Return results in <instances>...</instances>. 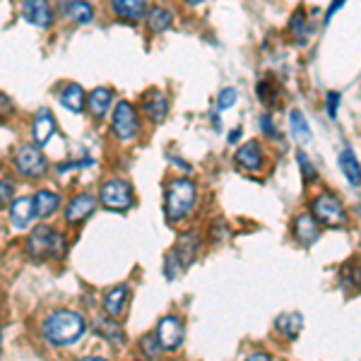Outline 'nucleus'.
Here are the masks:
<instances>
[{"instance_id":"nucleus-16","label":"nucleus","mask_w":361,"mask_h":361,"mask_svg":"<svg viewBox=\"0 0 361 361\" xmlns=\"http://www.w3.org/2000/svg\"><path fill=\"white\" fill-rule=\"evenodd\" d=\"M111 104H114V92L109 90V87H94V90L90 92V97H87V109H90V114L99 121L109 114Z\"/></svg>"},{"instance_id":"nucleus-42","label":"nucleus","mask_w":361,"mask_h":361,"mask_svg":"<svg viewBox=\"0 0 361 361\" xmlns=\"http://www.w3.org/2000/svg\"><path fill=\"white\" fill-rule=\"evenodd\" d=\"M185 3H188V5H200L202 0H185Z\"/></svg>"},{"instance_id":"nucleus-41","label":"nucleus","mask_w":361,"mask_h":361,"mask_svg":"<svg viewBox=\"0 0 361 361\" xmlns=\"http://www.w3.org/2000/svg\"><path fill=\"white\" fill-rule=\"evenodd\" d=\"M80 361H106V359H102V357H87V359H80Z\"/></svg>"},{"instance_id":"nucleus-28","label":"nucleus","mask_w":361,"mask_h":361,"mask_svg":"<svg viewBox=\"0 0 361 361\" xmlns=\"http://www.w3.org/2000/svg\"><path fill=\"white\" fill-rule=\"evenodd\" d=\"M171 20H173V15L169 13L166 8H161V5L152 8V10H149V15H147V25H149V29H152L154 34H159V32H164V29L171 27Z\"/></svg>"},{"instance_id":"nucleus-43","label":"nucleus","mask_w":361,"mask_h":361,"mask_svg":"<svg viewBox=\"0 0 361 361\" xmlns=\"http://www.w3.org/2000/svg\"><path fill=\"white\" fill-rule=\"evenodd\" d=\"M173 361H180V359H173Z\"/></svg>"},{"instance_id":"nucleus-35","label":"nucleus","mask_w":361,"mask_h":361,"mask_svg":"<svg viewBox=\"0 0 361 361\" xmlns=\"http://www.w3.org/2000/svg\"><path fill=\"white\" fill-rule=\"evenodd\" d=\"M337 106H340V94H337V92H328V116L330 118L337 116Z\"/></svg>"},{"instance_id":"nucleus-33","label":"nucleus","mask_w":361,"mask_h":361,"mask_svg":"<svg viewBox=\"0 0 361 361\" xmlns=\"http://www.w3.org/2000/svg\"><path fill=\"white\" fill-rule=\"evenodd\" d=\"M180 270H183V267H180V263L176 260V255L169 253V255H166V260H164V275H166L169 279H176Z\"/></svg>"},{"instance_id":"nucleus-34","label":"nucleus","mask_w":361,"mask_h":361,"mask_svg":"<svg viewBox=\"0 0 361 361\" xmlns=\"http://www.w3.org/2000/svg\"><path fill=\"white\" fill-rule=\"evenodd\" d=\"M260 130H263L267 137H275V140L279 137V130H277L275 126H272V116H270V114H263V116H260Z\"/></svg>"},{"instance_id":"nucleus-3","label":"nucleus","mask_w":361,"mask_h":361,"mask_svg":"<svg viewBox=\"0 0 361 361\" xmlns=\"http://www.w3.org/2000/svg\"><path fill=\"white\" fill-rule=\"evenodd\" d=\"M63 248H66V243H63V236L58 234V231L49 229V226H37V229L29 234L27 253L32 255V258H37V260L49 258V255H54V258H61Z\"/></svg>"},{"instance_id":"nucleus-37","label":"nucleus","mask_w":361,"mask_h":361,"mask_svg":"<svg viewBox=\"0 0 361 361\" xmlns=\"http://www.w3.org/2000/svg\"><path fill=\"white\" fill-rule=\"evenodd\" d=\"M92 159H82V161H75V164H61L58 166V171H73V169H82V166H90Z\"/></svg>"},{"instance_id":"nucleus-10","label":"nucleus","mask_w":361,"mask_h":361,"mask_svg":"<svg viewBox=\"0 0 361 361\" xmlns=\"http://www.w3.org/2000/svg\"><path fill=\"white\" fill-rule=\"evenodd\" d=\"M197 250H200V234L193 229V231H185V234L178 236V241H176V246H173L171 253L176 255L180 267L185 270V267L197 258Z\"/></svg>"},{"instance_id":"nucleus-40","label":"nucleus","mask_w":361,"mask_h":361,"mask_svg":"<svg viewBox=\"0 0 361 361\" xmlns=\"http://www.w3.org/2000/svg\"><path fill=\"white\" fill-rule=\"evenodd\" d=\"M238 137H241V130H234V133L229 135V142H236Z\"/></svg>"},{"instance_id":"nucleus-24","label":"nucleus","mask_w":361,"mask_h":361,"mask_svg":"<svg viewBox=\"0 0 361 361\" xmlns=\"http://www.w3.org/2000/svg\"><path fill=\"white\" fill-rule=\"evenodd\" d=\"M277 330L282 333L284 337H289V340H296L301 333V325H304V318H301V313H284V316L277 318Z\"/></svg>"},{"instance_id":"nucleus-17","label":"nucleus","mask_w":361,"mask_h":361,"mask_svg":"<svg viewBox=\"0 0 361 361\" xmlns=\"http://www.w3.org/2000/svg\"><path fill=\"white\" fill-rule=\"evenodd\" d=\"M111 10L121 20L137 22L147 13V0H111Z\"/></svg>"},{"instance_id":"nucleus-21","label":"nucleus","mask_w":361,"mask_h":361,"mask_svg":"<svg viewBox=\"0 0 361 361\" xmlns=\"http://www.w3.org/2000/svg\"><path fill=\"white\" fill-rule=\"evenodd\" d=\"M337 161H340V169L342 173H345V178L349 180L352 185H359L361 183V164L357 161V154L352 152L349 147H345L337 157Z\"/></svg>"},{"instance_id":"nucleus-5","label":"nucleus","mask_w":361,"mask_h":361,"mask_svg":"<svg viewBox=\"0 0 361 361\" xmlns=\"http://www.w3.org/2000/svg\"><path fill=\"white\" fill-rule=\"evenodd\" d=\"M99 200H102L104 207L116 209V212H123V209L133 205V190L126 180L111 178L99 188Z\"/></svg>"},{"instance_id":"nucleus-32","label":"nucleus","mask_w":361,"mask_h":361,"mask_svg":"<svg viewBox=\"0 0 361 361\" xmlns=\"http://www.w3.org/2000/svg\"><path fill=\"white\" fill-rule=\"evenodd\" d=\"M236 90H231V87H226V90L219 92V97H217V109L219 111H226V109H231L236 104Z\"/></svg>"},{"instance_id":"nucleus-7","label":"nucleus","mask_w":361,"mask_h":361,"mask_svg":"<svg viewBox=\"0 0 361 361\" xmlns=\"http://www.w3.org/2000/svg\"><path fill=\"white\" fill-rule=\"evenodd\" d=\"M15 169L27 178H39L46 173V159L39 145H22L15 154Z\"/></svg>"},{"instance_id":"nucleus-39","label":"nucleus","mask_w":361,"mask_h":361,"mask_svg":"<svg viewBox=\"0 0 361 361\" xmlns=\"http://www.w3.org/2000/svg\"><path fill=\"white\" fill-rule=\"evenodd\" d=\"M246 361H272V359H270V354H265V352H255V354H250Z\"/></svg>"},{"instance_id":"nucleus-2","label":"nucleus","mask_w":361,"mask_h":361,"mask_svg":"<svg viewBox=\"0 0 361 361\" xmlns=\"http://www.w3.org/2000/svg\"><path fill=\"white\" fill-rule=\"evenodd\" d=\"M195 205V183L188 178H173L166 183V200L164 212L169 222H178Z\"/></svg>"},{"instance_id":"nucleus-38","label":"nucleus","mask_w":361,"mask_h":361,"mask_svg":"<svg viewBox=\"0 0 361 361\" xmlns=\"http://www.w3.org/2000/svg\"><path fill=\"white\" fill-rule=\"evenodd\" d=\"M345 3H347V0H333V5H330V10H328V15H325V20H328V22L333 20V15H335L337 10H340Z\"/></svg>"},{"instance_id":"nucleus-11","label":"nucleus","mask_w":361,"mask_h":361,"mask_svg":"<svg viewBox=\"0 0 361 361\" xmlns=\"http://www.w3.org/2000/svg\"><path fill=\"white\" fill-rule=\"evenodd\" d=\"M142 109L152 123H161L169 114V99L164 97V92L159 90H149L147 94H142Z\"/></svg>"},{"instance_id":"nucleus-23","label":"nucleus","mask_w":361,"mask_h":361,"mask_svg":"<svg viewBox=\"0 0 361 361\" xmlns=\"http://www.w3.org/2000/svg\"><path fill=\"white\" fill-rule=\"evenodd\" d=\"M63 13L73 22H78V25H87V22H92V17H94V10H92V5L87 3V0H70Z\"/></svg>"},{"instance_id":"nucleus-22","label":"nucleus","mask_w":361,"mask_h":361,"mask_svg":"<svg viewBox=\"0 0 361 361\" xmlns=\"http://www.w3.org/2000/svg\"><path fill=\"white\" fill-rule=\"evenodd\" d=\"M34 202H37L39 217H51V214L61 207V197H58V193H54V190H46V188L34 195Z\"/></svg>"},{"instance_id":"nucleus-29","label":"nucleus","mask_w":361,"mask_h":361,"mask_svg":"<svg viewBox=\"0 0 361 361\" xmlns=\"http://www.w3.org/2000/svg\"><path fill=\"white\" fill-rule=\"evenodd\" d=\"M289 29H292V34H294V39L299 44H304L306 42V37H308V25H306V15L301 13H294L292 17V22H289Z\"/></svg>"},{"instance_id":"nucleus-19","label":"nucleus","mask_w":361,"mask_h":361,"mask_svg":"<svg viewBox=\"0 0 361 361\" xmlns=\"http://www.w3.org/2000/svg\"><path fill=\"white\" fill-rule=\"evenodd\" d=\"M58 99H61V104L68 109V111H73V114H82L85 111V90L78 82H68L61 90Z\"/></svg>"},{"instance_id":"nucleus-30","label":"nucleus","mask_w":361,"mask_h":361,"mask_svg":"<svg viewBox=\"0 0 361 361\" xmlns=\"http://www.w3.org/2000/svg\"><path fill=\"white\" fill-rule=\"evenodd\" d=\"M296 161H299V169H301V173H304V183H313V180L318 178V171H316V166L311 164L308 154L299 152V154H296Z\"/></svg>"},{"instance_id":"nucleus-14","label":"nucleus","mask_w":361,"mask_h":361,"mask_svg":"<svg viewBox=\"0 0 361 361\" xmlns=\"http://www.w3.org/2000/svg\"><path fill=\"white\" fill-rule=\"evenodd\" d=\"M54 133H56V118H54V114H51L49 109H42V111L34 116V123H32L34 142H37L39 147H44V145H49V140L54 137Z\"/></svg>"},{"instance_id":"nucleus-25","label":"nucleus","mask_w":361,"mask_h":361,"mask_svg":"<svg viewBox=\"0 0 361 361\" xmlns=\"http://www.w3.org/2000/svg\"><path fill=\"white\" fill-rule=\"evenodd\" d=\"M340 284L347 289V292H359L361 289V267L354 263V260H349L347 265H342Z\"/></svg>"},{"instance_id":"nucleus-4","label":"nucleus","mask_w":361,"mask_h":361,"mask_svg":"<svg viewBox=\"0 0 361 361\" xmlns=\"http://www.w3.org/2000/svg\"><path fill=\"white\" fill-rule=\"evenodd\" d=\"M311 214L318 219V224H325V226H345L347 224L345 207H342V202L330 193H320L313 197Z\"/></svg>"},{"instance_id":"nucleus-12","label":"nucleus","mask_w":361,"mask_h":361,"mask_svg":"<svg viewBox=\"0 0 361 361\" xmlns=\"http://www.w3.org/2000/svg\"><path fill=\"white\" fill-rule=\"evenodd\" d=\"M94 207H97V200H94L92 195H87V193L75 195L73 200L68 202V207H66V219H68V224H80V222H85V219L90 217L92 212H94Z\"/></svg>"},{"instance_id":"nucleus-8","label":"nucleus","mask_w":361,"mask_h":361,"mask_svg":"<svg viewBox=\"0 0 361 361\" xmlns=\"http://www.w3.org/2000/svg\"><path fill=\"white\" fill-rule=\"evenodd\" d=\"M154 335L164 352H173V349H178L180 342H183V325H180V320L176 316H164L157 323Z\"/></svg>"},{"instance_id":"nucleus-27","label":"nucleus","mask_w":361,"mask_h":361,"mask_svg":"<svg viewBox=\"0 0 361 361\" xmlns=\"http://www.w3.org/2000/svg\"><path fill=\"white\" fill-rule=\"evenodd\" d=\"M116 318L111 320H97V333L104 337V340H109L111 345H123V340H126V335H123V330H121V325L118 323H114Z\"/></svg>"},{"instance_id":"nucleus-36","label":"nucleus","mask_w":361,"mask_h":361,"mask_svg":"<svg viewBox=\"0 0 361 361\" xmlns=\"http://www.w3.org/2000/svg\"><path fill=\"white\" fill-rule=\"evenodd\" d=\"M10 195H13V183L8 178H3V183H0V200H3V205L10 202Z\"/></svg>"},{"instance_id":"nucleus-20","label":"nucleus","mask_w":361,"mask_h":361,"mask_svg":"<svg viewBox=\"0 0 361 361\" xmlns=\"http://www.w3.org/2000/svg\"><path fill=\"white\" fill-rule=\"evenodd\" d=\"M128 301V287L126 284H118V287L109 289L106 296H104V311L109 313V318H121Z\"/></svg>"},{"instance_id":"nucleus-6","label":"nucleus","mask_w":361,"mask_h":361,"mask_svg":"<svg viewBox=\"0 0 361 361\" xmlns=\"http://www.w3.org/2000/svg\"><path fill=\"white\" fill-rule=\"evenodd\" d=\"M140 128L137 111L130 102H118L114 106V118H111V130L118 140H133Z\"/></svg>"},{"instance_id":"nucleus-18","label":"nucleus","mask_w":361,"mask_h":361,"mask_svg":"<svg viewBox=\"0 0 361 361\" xmlns=\"http://www.w3.org/2000/svg\"><path fill=\"white\" fill-rule=\"evenodd\" d=\"M236 164L246 171H258L263 166V152H260V145L255 142H246L241 149L236 152Z\"/></svg>"},{"instance_id":"nucleus-15","label":"nucleus","mask_w":361,"mask_h":361,"mask_svg":"<svg viewBox=\"0 0 361 361\" xmlns=\"http://www.w3.org/2000/svg\"><path fill=\"white\" fill-rule=\"evenodd\" d=\"M34 217H39L34 197H17L13 205H10V219H13V224L17 226V229H25V226H29V222H32Z\"/></svg>"},{"instance_id":"nucleus-44","label":"nucleus","mask_w":361,"mask_h":361,"mask_svg":"<svg viewBox=\"0 0 361 361\" xmlns=\"http://www.w3.org/2000/svg\"><path fill=\"white\" fill-rule=\"evenodd\" d=\"M140 361H142V359H140Z\"/></svg>"},{"instance_id":"nucleus-26","label":"nucleus","mask_w":361,"mask_h":361,"mask_svg":"<svg viewBox=\"0 0 361 361\" xmlns=\"http://www.w3.org/2000/svg\"><path fill=\"white\" fill-rule=\"evenodd\" d=\"M289 126H292V135L299 140L301 145H308L311 142V128L306 123V116L299 111V109H294L292 114H289Z\"/></svg>"},{"instance_id":"nucleus-13","label":"nucleus","mask_w":361,"mask_h":361,"mask_svg":"<svg viewBox=\"0 0 361 361\" xmlns=\"http://www.w3.org/2000/svg\"><path fill=\"white\" fill-rule=\"evenodd\" d=\"M320 236V229H318V219L313 214H296L294 217V238L301 243V246H311L316 243Z\"/></svg>"},{"instance_id":"nucleus-1","label":"nucleus","mask_w":361,"mask_h":361,"mask_svg":"<svg viewBox=\"0 0 361 361\" xmlns=\"http://www.w3.org/2000/svg\"><path fill=\"white\" fill-rule=\"evenodd\" d=\"M85 335V318L75 311H56L44 320V337L56 347L75 345Z\"/></svg>"},{"instance_id":"nucleus-31","label":"nucleus","mask_w":361,"mask_h":361,"mask_svg":"<svg viewBox=\"0 0 361 361\" xmlns=\"http://www.w3.org/2000/svg\"><path fill=\"white\" fill-rule=\"evenodd\" d=\"M140 347H142V352L147 354L149 359H159L161 357V345H159V340H157V335H147L142 342H140Z\"/></svg>"},{"instance_id":"nucleus-9","label":"nucleus","mask_w":361,"mask_h":361,"mask_svg":"<svg viewBox=\"0 0 361 361\" xmlns=\"http://www.w3.org/2000/svg\"><path fill=\"white\" fill-rule=\"evenodd\" d=\"M22 17H25L29 25L46 29L54 22V10H51L49 0H25L22 3Z\"/></svg>"}]
</instances>
